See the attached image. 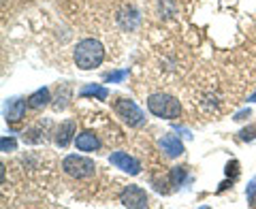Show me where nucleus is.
<instances>
[{
	"instance_id": "obj_1",
	"label": "nucleus",
	"mask_w": 256,
	"mask_h": 209,
	"mask_svg": "<svg viewBox=\"0 0 256 209\" xmlns=\"http://www.w3.org/2000/svg\"><path fill=\"white\" fill-rule=\"evenodd\" d=\"M73 60L82 70H92L96 66H100L105 60V47H102L96 38H84L75 45Z\"/></svg>"
},
{
	"instance_id": "obj_2",
	"label": "nucleus",
	"mask_w": 256,
	"mask_h": 209,
	"mask_svg": "<svg viewBox=\"0 0 256 209\" xmlns=\"http://www.w3.org/2000/svg\"><path fill=\"white\" fill-rule=\"evenodd\" d=\"M148 111L160 120H178L182 116V104L171 94L156 92L148 98Z\"/></svg>"
},
{
	"instance_id": "obj_3",
	"label": "nucleus",
	"mask_w": 256,
	"mask_h": 209,
	"mask_svg": "<svg viewBox=\"0 0 256 209\" xmlns=\"http://www.w3.org/2000/svg\"><path fill=\"white\" fill-rule=\"evenodd\" d=\"M62 171L73 180H90L96 173V164H94L92 158L70 154L62 160Z\"/></svg>"
},
{
	"instance_id": "obj_4",
	"label": "nucleus",
	"mask_w": 256,
	"mask_h": 209,
	"mask_svg": "<svg viewBox=\"0 0 256 209\" xmlns=\"http://www.w3.org/2000/svg\"><path fill=\"white\" fill-rule=\"evenodd\" d=\"M114 111L118 114V118L130 128H141L148 120L146 114L139 109V104L134 100H130V98H118L114 102Z\"/></svg>"
},
{
	"instance_id": "obj_5",
	"label": "nucleus",
	"mask_w": 256,
	"mask_h": 209,
	"mask_svg": "<svg viewBox=\"0 0 256 209\" xmlns=\"http://www.w3.org/2000/svg\"><path fill=\"white\" fill-rule=\"evenodd\" d=\"M120 203L128 209H146L148 207V194L139 186H126L120 192Z\"/></svg>"
},
{
	"instance_id": "obj_6",
	"label": "nucleus",
	"mask_w": 256,
	"mask_h": 209,
	"mask_svg": "<svg viewBox=\"0 0 256 209\" xmlns=\"http://www.w3.org/2000/svg\"><path fill=\"white\" fill-rule=\"evenodd\" d=\"M109 162L120 171H124L128 175H139L141 173V162L134 156H130L128 152H114L109 156Z\"/></svg>"
},
{
	"instance_id": "obj_7",
	"label": "nucleus",
	"mask_w": 256,
	"mask_h": 209,
	"mask_svg": "<svg viewBox=\"0 0 256 209\" xmlns=\"http://www.w3.org/2000/svg\"><path fill=\"white\" fill-rule=\"evenodd\" d=\"M75 134H77V122L75 120H64V122L56 128V146L58 148H68L70 143H75Z\"/></svg>"
},
{
	"instance_id": "obj_8",
	"label": "nucleus",
	"mask_w": 256,
	"mask_h": 209,
	"mask_svg": "<svg viewBox=\"0 0 256 209\" xmlns=\"http://www.w3.org/2000/svg\"><path fill=\"white\" fill-rule=\"evenodd\" d=\"M158 150L162 152L166 158H180L184 154V143L180 141V136L164 134V136L158 139Z\"/></svg>"
},
{
	"instance_id": "obj_9",
	"label": "nucleus",
	"mask_w": 256,
	"mask_h": 209,
	"mask_svg": "<svg viewBox=\"0 0 256 209\" xmlns=\"http://www.w3.org/2000/svg\"><path fill=\"white\" fill-rule=\"evenodd\" d=\"M26 107H28V102L22 100V98H11V100H6V104H4V120H6L9 124L22 122V120L26 118Z\"/></svg>"
},
{
	"instance_id": "obj_10",
	"label": "nucleus",
	"mask_w": 256,
	"mask_h": 209,
	"mask_svg": "<svg viewBox=\"0 0 256 209\" xmlns=\"http://www.w3.org/2000/svg\"><path fill=\"white\" fill-rule=\"evenodd\" d=\"M75 148L79 152H96L100 148V139H98V134L92 132V130H84V132H79L75 136Z\"/></svg>"
},
{
	"instance_id": "obj_11",
	"label": "nucleus",
	"mask_w": 256,
	"mask_h": 209,
	"mask_svg": "<svg viewBox=\"0 0 256 209\" xmlns=\"http://www.w3.org/2000/svg\"><path fill=\"white\" fill-rule=\"evenodd\" d=\"M50 100H52L50 88H38L36 92H32V94L28 96V107L41 111V109H45L47 104H50Z\"/></svg>"
},
{
	"instance_id": "obj_12",
	"label": "nucleus",
	"mask_w": 256,
	"mask_h": 209,
	"mask_svg": "<svg viewBox=\"0 0 256 209\" xmlns=\"http://www.w3.org/2000/svg\"><path fill=\"white\" fill-rule=\"evenodd\" d=\"M22 141L28 143V146H41V143H45V130L38 126H32L22 132Z\"/></svg>"
},
{
	"instance_id": "obj_13",
	"label": "nucleus",
	"mask_w": 256,
	"mask_h": 209,
	"mask_svg": "<svg viewBox=\"0 0 256 209\" xmlns=\"http://www.w3.org/2000/svg\"><path fill=\"white\" fill-rule=\"evenodd\" d=\"M68 100H70V86L64 84V86L58 88V92H56V98L52 102L54 111H64L68 107Z\"/></svg>"
},
{
	"instance_id": "obj_14",
	"label": "nucleus",
	"mask_w": 256,
	"mask_h": 209,
	"mask_svg": "<svg viewBox=\"0 0 256 209\" xmlns=\"http://www.w3.org/2000/svg\"><path fill=\"white\" fill-rule=\"evenodd\" d=\"M79 94H82V96H94L96 100H107L109 90L105 86H86V88L79 90Z\"/></svg>"
},
{
	"instance_id": "obj_15",
	"label": "nucleus",
	"mask_w": 256,
	"mask_h": 209,
	"mask_svg": "<svg viewBox=\"0 0 256 209\" xmlns=\"http://www.w3.org/2000/svg\"><path fill=\"white\" fill-rule=\"evenodd\" d=\"M188 180V166H173L169 173V182L171 186H184Z\"/></svg>"
},
{
	"instance_id": "obj_16",
	"label": "nucleus",
	"mask_w": 256,
	"mask_h": 209,
	"mask_svg": "<svg viewBox=\"0 0 256 209\" xmlns=\"http://www.w3.org/2000/svg\"><path fill=\"white\" fill-rule=\"evenodd\" d=\"M126 75H128V70H114V73H107V75H105V82H107V84L124 82Z\"/></svg>"
},
{
	"instance_id": "obj_17",
	"label": "nucleus",
	"mask_w": 256,
	"mask_h": 209,
	"mask_svg": "<svg viewBox=\"0 0 256 209\" xmlns=\"http://www.w3.org/2000/svg\"><path fill=\"white\" fill-rule=\"evenodd\" d=\"M239 139L242 141H254L256 139V122L250 128H244V130L239 132Z\"/></svg>"
},
{
	"instance_id": "obj_18",
	"label": "nucleus",
	"mask_w": 256,
	"mask_h": 209,
	"mask_svg": "<svg viewBox=\"0 0 256 209\" xmlns=\"http://www.w3.org/2000/svg\"><path fill=\"white\" fill-rule=\"evenodd\" d=\"M0 146H2V152H15V141L13 139H6V136H2V141H0Z\"/></svg>"
},
{
	"instance_id": "obj_19",
	"label": "nucleus",
	"mask_w": 256,
	"mask_h": 209,
	"mask_svg": "<svg viewBox=\"0 0 256 209\" xmlns=\"http://www.w3.org/2000/svg\"><path fill=\"white\" fill-rule=\"evenodd\" d=\"M226 175H228V178L233 175V180L239 175V164L235 162V160H233V162H228V164H226Z\"/></svg>"
},
{
	"instance_id": "obj_20",
	"label": "nucleus",
	"mask_w": 256,
	"mask_h": 209,
	"mask_svg": "<svg viewBox=\"0 0 256 209\" xmlns=\"http://www.w3.org/2000/svg\"><path fill=\"white\" fill-rule=\"evenodd\" d=\"M250 114H252V111H250V109H244V111H239V114L235 116V120H237V122H242V120H246V118H250Z\"/></svg>"
},
{
	"instance_id": "obj_21",
	"label": "nucleus",
	"mask_w": 256,
	"mask_h": 209,
	"mask_svg": "<svg viewBox=\"0 0 256 209\" xmlns=\"http://www.w3.org/2000/svg\"><path fill=\"white\" fill-rule=\"evenodd\" d=\"M248 100H250V102H256V92H254V94H252V96H250V98H248Z\"/></svg>"
}]
</instances>
